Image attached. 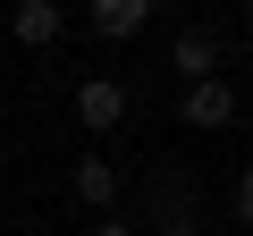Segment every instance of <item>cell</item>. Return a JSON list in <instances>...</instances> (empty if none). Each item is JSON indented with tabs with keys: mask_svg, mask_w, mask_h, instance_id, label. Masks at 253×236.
<instances>
[{
	"mask_svg": "<svg viewBox=\"0 0 253 236\" xmlns=\"http://www.w3.org/2000/svg\"><path fill=\"white\" fill-rule=\"evenodd\" d=\"M219 51H228V42H219L211 26H186V34L169 42V68H177V76L194 84V76H219Z\"/></svg>",
	"mask_w": 253,
	"mask_h": 236,
	"instance_id": "cell-5",
	"label": "cell"
},
{
	"mask_svg": "<svg viewBox=\"0 0 253 236\" xmlns=\"http://www.w3.org/2000/svg\"><path fill=\"white\" fill-rule=\"evenodd\" d=\"M177 127H194V135L236 127V84H228V76H194V84L177 93Z\"/></svg>",
	"mask_w": 253,
	"mask_h": 236,
	"instance_id": "cell-1",
	"label": "cell"
},
{
	"mask_svg": "<svg viewBox=\"0 0 253 236\" xmlns=\"http://www.w3.org/2000/svg\"><path fill=\"white\" fill-rule=\"evenodd\" d=\"M126 101H135V93H126L118 76H84V84L68 93V110H76V127H93V135L126 127Z\"/></svg>",
	"mask_w": 253,
	"mask_h": 236,
	"instance_id": "cell-2",
	"label": "cell"
},
{
	"mask_svg": "<svg viewBox=\"0 0 253 236\" xmlns=\"http://www.w3.org/2000/svg\"><path fill=\"white\" fill-rule=\"evenodd\" d=\"M59 9H68V0H59Z\"/></svg>",
	"mask_w": 253,
	"mask_h": 236,
	"instance_id": "cell-9",
	"label": "cell"
},
{
	"mask_svg": "<svg viewBox=\"0 0 253 236\" xmlns=\"http://www.w3.org/2000/svg\"><path fill=\"white\" fill-rule=\"evenodd\" d=\"M161 0H93V42H135Z\"/></svg>",
	"mask_w": 253,
	"mask_h": 236,
	"instance_id": "cell-3",
	"label": "cell"
},
{
	"mask_svg": "<svg viewBox=\"0 0 253 236\" xmlns=\"http://www.w3.org/2000/svg\"><path fill=\"white\" fill-rule=\"evenodd\" d=\"M9 34H17L26 51H51V42L68 34V9H59V0H17V17H9Z\"/></svg>",
	"mask_w": 253,
	"mask_h": 236,
	"instance_id": "cell-4",
	"label": "cell"
},
{
	"mask_svg": "<svg viewBox=\"0 0 253 236\" xmlns=\"http://www.w3.org/2000/svg\"><path fill=\"white\" fill-rule=\"evenodd\" d=\"M144 236H203V219H161V228H144Z\"/></svg>",
	"mask_w": 253,
	"mask_h": 236,
	"instance_id": "cell-8",
	"label": "cell"
},
{
	"mask_svg": "<svg viewBox=\"0 0 253 236\" xmlns=\"http://www.w3.org/2000/svg\"><path fill=\"white\" fill-rule=\"evenodd\" d=\"M68 186H76V202H84V211H110V202H118V160H101V152H84Z\"/></svg>",
	"mask_w": 253,
	"mask_h": 236,
	"instance_id": "cell-6",
	"label": "cell"
},
{
	"mask_svg": "<svg viewBox=\"0 0 253 236\" xmlns=\"http://www.w3.org/2000/svg\"><path fill=\"white\" fill-rule=\"evenodd\" d=\"M84 236H144V228H135V219H118V211H93V228H84Z\"/></svg>",
	"mask_w": 253,
	"mask_h": 236,
	"instance_id": "cell-7",
	"label": "cell"
}]
</instances>
